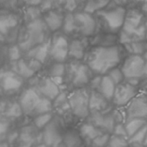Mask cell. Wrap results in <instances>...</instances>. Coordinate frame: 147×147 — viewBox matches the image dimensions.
Masks as SVG:
<instances>
[{
    "instance_id": "obj_15",
    "label": "cell",
    "mask_w": 147,
    "mask_h": 147,
    "mask_svg": "<svg viewBox=\"0 0 147 147\" xmlns=\"http://www.w3.org/2000/svg\"><path fill=\"white\" fill-rule=\"evenodd\" d=\"M138 95L137 85L124 81L116 86L112 104L116 107H125L135 96Z\"/></svg>"
},
{
    "instance_id": "obj_40",
    "label": "cell",
    "mask_w": 147,
    "mask_h": 147,
    "mask_svg": "<svg viewBox=\"0 0 147 147\" xmlns=\"http://www.w3.org/2000/svg\"><path fill=\"white\" fill-rule=\"evenodd\" d=\"M43 0H18V4L23 3L25 7H40Z\"/></svg>"
},
{
    "instance_id": "obj_50",
    "label": "cell",
    "mask_w": 147,
    "mask_h": 147,
    "mask_svg": "<svg viewBox=\"0 0 147 147\" xmlns=\"http://www.w3.org/2000/svg\"><path fill=\"white\" fill-rule=\"evenodd\" d=\"M82 1H83V0H81V2H82Z\"/></svg>"
},
{
    "instance_id": "obj_31",
    "label": "cell",
    "mask_w": 147,
    "mask_h": 147,
    "mask_svg": "<svg viewBox=\"0 0 147 147\" xmlns=\"http://www.w3.org/2000/svg\"><path fill=\"white\" fill-rule=\"evenodd\" d=\"M80 133L78 134L75 131H70L66 132L63 136V143L65 147H80L81 146V137Z\"/></svg>"
},
{
    "instance_id": "obj_11",
    "label": "cell",
    "mask_w": 147,
    "mask_h": 147,
    "mask_svg": "<svg viewBox=\"0 0 147 147\" xmlns=\"http://www.w3.org/2000/svg\"><path fill=\"white\" fill-rule=\"evenodd\" d=\"M69 38L61 30L52 34L50 40L49 61L65 63L69 60Z\"/></svg>"
},
{
    "instance_id": "obj_18",
    "label": "cell",
    "mask_w": 147,
    "mask_h": 147,
    "mask_svg": "<svg viewBox=\"0 0 147 147\" xmlns=\"http://www.w3.org/2000/svg\"><path fill=\"white\" fill-rule=\"evenodd\" d=\"M42 142L49 147H59L63 140V136L61 132L60 127L56 121L53 119L42 131Z\"/></svg>"
},
{
    "instance_id": "obj_29",
    "label": "cell",
    "mask_w": 147,
    "mask_h": 147,
    "mask_svg": "<svg viewBox=\"0 0 147 147\" xmlns=\"http://www.w3.org/2000/svg\"><path fill=\"white\" fill-rule=\"evenodd\" d=\"M103 132L104 131H102L100 128L94 126L92 123H89L88 121L87 123H83L79 128V133H80L82 138H84L85 141L89 142L91 143L96 137L100 136Z\"/></svg>"
},
{
    "instance_id": "obj_34",
    "label": "cell",
    "mask_w": 147,
    "mask_h": 147,
    "mask_svg": "<svg viewBox=\"0 0 147 147\" xmlns=\"http://www.w3.org/2000/svg\"><path fill=\"white\" fill-rule=\"evenodd\" d=\"M106 147H129L128 139L111 134L109 143Z\"/></svg>"
},
{
    "instance_id": "obj_49",
    "label": "cell",
    "mask_w": 147,
    "mask_h": 147,
    "mask_svg": "<svg viewBox=\"0 0 147 147\" xmlns=\"http://www.w3.org/2000/svg\"><path fill=\"white\" fill-rule=\"evenodd\" d=\"M88 147H96V146H92V145H91V146H88Z\"/></svg>"
},
{
    "instance_id": "obj_30",
    "label": "cell",
    "mask_w": 147,
    "mask_h": 147,
    "mask_svg": "<svg viewBox=\"0 0 147 147\" xmlns=\"http://www.w3.org/2000/svg\"><path fill=\"white\" fill-rule=\"evenodd\" d=\"M146 123L147 119L144 118H136V119H131L125 121L124 124L127 132L128 139L132 137L139 129H141Z\"/></svg>"
},
{
    "instance_id": "obj_2",
    "label": "cell",
    "mask_w": 147,
    "mask_h": 147,
    "mask_svg": "<svg viewBox=\"0 0 147 147\" xmlns=\"http://www.w3.org/2000/svg\"><path fill=\"white\" fill-rule=\"evenodd\" d=\"M52 34L42 16L34 20L22 21L16 43L25 54L37 45L48 41Z\"/></svg>"
},
{
    "instance_id": "obj_42",
    "label": "cell",
    "mask_w": 147,
    "mask_h": 147,
    "mask_svg": "<svg viewBox=\"0 0 147 147\" xmlns=\"http://www.w3.org/2000/svg\"><path fill=\"white\" fill-rule=\"evenodd\" d=\"M19 135H20V132L17 131H12L8 132V134L6 137L7 142H8L10 145H11L15 141L19 139Z\"/></svg>"
},
{
    "instance_id": "obj_24",
    "label": "cell",
    "mask_w": 147,
    "mask_h": 147,
    "mask_svg": "<svg viewBox=\"0 0 147 147\" xmlns=\"http://www.w3.org/2000/svg\"><path fill=\"white\" fill-rule=\"evenodd\" d=\"M110 100H108L103 95L97 90L91 89L89 98L90 113L93 112H104L110 110Z\"/></svg>"
},
{
    "instance_id": "obj_14",
    "label": "cell",
    "mask_w": 147,
    "mask_h": 147,
    "mask_svg": "<svg viewBox=\"0 0 147 147\" xmlns=\"http://www.w3.org/2000/svg\"><path fill=\"white\" fill-rule=\"evenodd\" d=\"M42 65V63L26 57L8 64V67L18 74L22 79H25V81H29L36 74L40 72Z\"/></svg>"
},
{
    "instance_id": "obj_33",
    "label": "cell",
    "mask_w": 147,
    "mask_h": 147,
    "mask_svg": "<svg viewBox=\"0 0 147 147\" xmlns=\"http://www.w3.org/2000/svg\"><path fill=\"white\" fill-rule=\"evenodd\" d=\"M53 119V111L52 112H47L44 114H41L38 115L34 117V125L39 129L42 130L47 124Z\"/></svg>"
},
{
    "instance_id": "obj_5",
    "label": "cell",
    "mask_w": 147,
    "mask_h": 147,
    "mask_svg": "<svg viewBox=\"0 0 147 147\" xmlns=\"http://www.w3.org/2000/svg\"><path fill=\"white\" fill-rule=\"evenodd\" d=\"M127 7L110 1L105 8L98 11L94 14L96 22V33H120L125 21Z\"/></svg>"
},
{
    "instance_id": "obj_1",
    "label": "cell",
    "mask_w": 147,
    "mask_h": 147,
    "mask_svg": "<svg viewBox=\"0 0 147 147\" xmlns=\"http://www.w3.org/2000/svg\"><path fill=\"white\" fill-rule=\"evenodd\" d=\"M123 53H125V50L122 44L109 47H90L84 61L94 74L104 75L120 65Z\"/></svg>"
},
{
    "instance_id": "obj_10",
    "label": "cell",
    "mask_w": 147,
    "mask_h": 147,
    "mask_svg": "<svg viewBox=\"0 0 147 147\" xmlns=\"http://www.w3.org/2000/svg\"><path fill=\"white\" fill-rule=\"evenodd\" d=\"M90 91L88 87L68 91L69 103L74 115L80 119L89 116Z\"/></svg>"
},
{
    "instance_id": "obj_19",
    "label": "cell",
    "mask_w": 147,
    "mask_h": 147,
    "mask_svg": "<svg viewBox=\"0 0 147 147\" xmlns=\"http://www.w3.org/2000/svg\"><path fill=\"white\" fill-rule=\"evenodd\" d=\"M89 46V38H69V59L84 61Z\"/></svg>"
},
{
    "instance_id": "obj_35",
    "label": "cell",
    "mask_w": 147,
    "mask_h": 147,
    "mask_svg": "<svg viewBox=\"0 0 147 147\" xmlns=\"http://www.w3.org/2000/svg\"><path fill=\"white\" fill-rule=\"evenodd\" d=\"M147 136V123L145 124L142 127L141 129H139L138 131L128 139L129 143H137V144H143L146 137Z\"/></svg>"
},
{
    "instance_id": "obj_3",
    "label": "cell",
    "mask_w": 147,
    "mask_h": 147,
    "mask_svg": "<svg viewBox=\"0 0 147 147\" xmlns=\"http://www.w3.org/2000/svg\"><path fill=\"white\" fill-rule=\"evenodd\" d=\"M61 31L69 38H90L96 31L94 15L82 10L65 13Z\"/></svg>"
},
{
    "instance_id": "obj_27",
    "label": "cell",
    "mask_w": 147,
    "mask_h": 147,
    "mask_svg": "<svg viewBox=\"0 0 147 147\" xmlns=\"http://www.w3.org/2000/svg\"><path fill=\"white\" fill-rule=\"evenodd\" d=\"M3 45V58L6 59V61L8 62L7 64L16 61L24 57V53L17 43Z\"/></svg>"
},
{
    "instance_id": "obj_23",
    "label": "cell",
    "mask_w": 147,
    "mask_h": 147,
    "mask_svg": "<svg viewBox=\"0 0 147 147\" xmlns=\"http://www.w3.org/2000/svg\"><path fill=\"white\" fill-rule=\"evenodd\" d=\"M89 42L91 47H109L120 44L119 35L117 34L110 33H96L94 35L90 37Z\"/></svg>"
},
{
    "instance_id": "obj_7",
    "label": "cell",
    "mask_w": 147,
    "mask_h": 147,
    "mask_svg": "<svg viewBox=\"0 0 147 147\" xmlns=\"http://www.w3.org/2000/svg\"><path fill=\"white\" fill-rule=\"evenodd\" d=\"M95 74L84 61L69 59L65 62L64 81L67 91L88 87Z\"/></svg>"
},
{
    "instance_id": "obj_16",
    "label": "cell",
    "mask_w": 147,
    "mask_h": 147,
    "mask_svg": "<svg viewBox=\"0 0 147 147\" xmlns=\"http://www.w3.org/2000/svg\"><path fill=\"white\" fill-rule=\"evenodd\" d=\"M88 122L94 126L100 128L104 132L112 134L116 123L120 122L117 119V115L113 111L106 110L104 112H93L90 113L88 117Z\"/></svg>"
},
{
    "instance_id": "obj_43",
    "label": "cell",
    "mask_w": 147,
    "mask_h": 147,
    "mask_svg": "<svg viewBox=\"0 0 147 147\" xmlns=\"http://www.w3.org/2000/svg\"><path fill=\"white\" fill-rule=\"evenodd\" d=\"M34 146L31 144H27V143H20V145L17 147H33Z\"/></svg>"
},
{
    "instance_id": "obj_25",
    "label": "cell",
    "mask_w": 147,
    "mask_h": 147,
    "mask_svg": "<svg viewBox=\"0 0 147 147\" xmlns=\"http://www.w3.org/2000/svg\"><path fill=\"white\" fill-rule=\"evenodd\" d=\"M19 141L20 143H27L34 146L42 142V132L39 131V129L35 125L23 127L20 131Z\"/></svg>"
},
{
    "instance_id": "obj_36",
    "label": "cell",
    "mask_w": 147,
    "mask_h": 147,
    "mask_svg": "<svg viewBox=\"0 0 147 147\" xmlns=\"http://www.w3.org/2000/svg\"><path fill=\"white\" fill-rule=\"evenodd\" d=\"M106 74H108L110 76L116 85H118V84H121V83L125 81V76L123 73L120 66H118V67H115L113 69H111L110 72Z\"/></svg>"
},
{
    "instance_id": "obj_26",
    "label": "cell",
    "mask_w": 147,
    "mask_h": 147,
    "mask_svg": "<svg viewBox=\"0 0 147 147\" xmlns=\"http://www.w3.org/2000/svg\"><path fill=\"white\" fill-rule=\"evenodd\" d=\"M116 86L117 85L115 84V82L111 79L108 74H104L101 76V80H100V85L97 88V91L100 92L107 100H110L112 103Z\"/></svg>"
},
{
    "instance_id": "obj_47",
    "label": "cell",
    "mask_w": 147,
    "mask_h": 147,
    "mask_svg": "<svg viewBox=\"0 0 147 147\" xmlns=\"http://www.w3.org/2000/svg\"><path fill=\"white\" fill-rule=\"evenodd\" d=\"M143 146H147V136L146 137V140H145V142L143 143Z\"/></svg>"
},
{
    "instance_id": "obj_21",
    "label": "cell",
    "mask_w": 147,
    "mask_h": 147,
    "mask_svg": "<svg viewBox=\"0 0 147 147\" xmlns=\"http://www.w3.org/2000/svg\"><path fill=\"white\" fill-rule=\"evenodd\" d=\"M65 13L58 9H50L42 12V19L52 33L61 30Z\"/></svg>"
},
{
    "instance_id": "obj_41",
    "label": "cell",
    "mask_w": 147,
    "mask_h": 147,
    "mask_svg": "<svg viewBox=\"0 0 147 147\" xmlns=\"http://www.w3.org/2000/svg\"><path fill=\"white\" fill-rule=\"evenodd\" d=\"M113 3H116L117 5H120L123 6V7H125L127 8V7H129L128 8L131 7V6L137 3H139V2H142V0H111Z\"/></svg>"
},
{
    "instance_id": "obj_37",
    "label": "cell",
    "mask_w": 147,
    "mask_h": 147,
    "mask_svg": "<svg viewBox=\"0 0 147 147\" xmlns=\"http://www.w3.org/2000/svg\"><path fill=\"white\" fill-rule=\"evenodd\" d=\"M110 137H111L110 133L103 132L102 134H100V136L96 137L94 140L92 142L91 145L96 147H106L108 143H109Z\"/></svg>"
},
{
    "instance_id": "obj_45",
    "label": "cell",
    "mask_w": 147,
    "mask_h": 147,
    "mask_svg": "<svg viewBox=\"0 0 147 147\" xmlns=\"http://www.w3.org/2000/svg\"><path fill=\"white\" fill-rule=\"evenodd\" d=\"M0 147H11V145L7 142H1V146Z\"/></svg>"
},
{
    "instance_id": "obj_32",
    "label": "cell",
    "mask_w": 147,
    "mask_h": 147,
    "mask_svg": "<svg viewBox=\"0 0 147 147\" xmlns=\"http://www.w3.org/2000/svg\"><path fill=\"white\" fill-rule=\"evenodd\" d=\"M46 73L52 78L64 77L65 73V63L52 61V63L48 65Z\"/></svg>"
},
{
    "instance_id": "obj_28",
    "label": "cell",
    "mask_w": 147,
    "mask_h": 147,
    "mask_svg": "<svg viewBox=\"0 0 147 147\" xmlns=\"http://www.w3.org/2000/svg\"><path fill=\"white\" fill-rule=\"evenodd\" d=\"M111 0H83L79 10L94 15L98 11L105 8Z\"/></svg>"
},
{
    "instance_id": "obj_4",
    "label": "cell",
    "mask_w": 147,
    "mask_h": 147,
    "mask_svg": "<svg viewBox=\"0 0 147 147\" xmlns=\"http://www.w3.org/2000/svg\"><path fill=\"white\" fill-rule=\"evenodd\" d=\"M119 35L120 44L146 39L147 18L141 8H127L125 21Z\"/></svg>"
},
{
    "instance_id": "obj_46",
    "label": "cell",
    "mask_w": 147,
    "mask_h": 147,
    "mask_svg": "<svg viewBox=\"0 0 147 147\" xmlns=\"http://www.w3.org/2000/svg\"><path fill=\"white\" fill-rule=\"evenodd\" d=\"M35 147H49V146H46L45 144H43V143H42V145H38V146Z\"/></svg>"
},
{
    "instance_id": "obj_22",
    "label": "cell",
    "mask_w": 147,
    "mask_h": 147,
    "mask_svg": "<svg viewBox=\"0 0 147 147\" xmlns=\"http://www.w3.org/2000/svg\"><path fill=\"white\" fill-rule=\"evenodd\" d=\"M50 40L47 42L37 45L31 48L24 54V57L35 60L45 65L49 61V53H50Z\"/></svg>"
},
{
    "instance_id": "obj_44",
    "label": "cell",
    "mask_w": 147,
    "mask_h": 147,
    "mask_svg": "<svg viewBox=\"0 0 147 147\" xmlns=\"http://www.w3.org/2000/svg\"><path fill=\"white\" fill-rule=\"evenodd\" d=\"M143 144H137V143H129V147H142Z\"/></svg>"
},
{
    "instance_id": "obj_17",
    "label": "cell",
    "mask_w": 147,
    "mask_h": 147,
    "mask_svg": "<svg viewBox=\"0 0 147 147\" xmlns=\"http://www.w3.org/2000/svg\"><path fill=\"white\" fill-rule=\"evenodd\" d=\"M136 118H147V98L144 96L137 95L124 107V122Z\"/></svg>"
},
{
    "instance_id": "obj_39",
    "label": "cell",
    "mask_w": 147,
    "mask_h": 147,
    "mask_svg": "<svg viewBox=\"0 0 147 147\" xmlns=\"http://www.w3.org/2000/svg\"><path fill=\"white\" fill-rule=\"evenodd\" d=\"M112 134L128 139V136H127V132L124 123H121V122L117 123L115 128H114V131H113Z\"/></svg>"
},
{
    "instance_id": "obj_20",
    "label": "cell",
    "mask_w": 147,
    "mask_h": 147,
    "mask_svg": "<svg viewBox=\"0 0 147 147\" xmlns=\"http://www.w3.org/2000/svg\"><path fill=\"white\" fill-rule=\"evenodd\" d=\"M10 96H4L1 99V116L9 119H18L24 113L18 98L14 99Z\"/></svg>"
},
{
    "instance_id": "obj_48",
    "label": "cell",
    "mask_w": 147,
    "mask_h": 147,
    "mask_svg": "<svg viewBox=\"0 0 147 147\" xmlns=\"http://www.w3.org/2000/svg\"><path fill=\"white\" fill-rule=\"evenodd\" d=\"M142 3H144V2H147V0H142Z\"/></svg>"
},
{
    "instance_id": "obj_8",
    "label": "cell",
    "mask_w": 147,
    "mask_h": 147,
    "mask_svg": "<svg viewBox=\"0 0 147 147\" xmlns=\"http://www.w3.org/2000/svg\"><path fill=\"white\" fill-rule=\"evenodd\" d=\"M120 68L125 76V80L135 85L147 75V63L144 55L128 54L123 58Z\"/></svg>"
},
{
    "instance_id": "obj_6",
    "label": "cell",
    "mask_w": 147,
    "mask_h": 147,
    "mask_svg": "<svg viewBox=\"0 0 147 147\" xmlns=\"http://www.w3.org/2000/svg\"><path fill=\"white\" fill-rule=\"evenodd\" d=\"M18 100L23 113L26 115L35 117L53 110V101L40 94L35 88L30 84L21 90Z\"/></svg>"
},
{
    "instance_id": "obj_13",
    "label": "cell",
    "mask_w": 147,
    "mask_h": 147,
    "mask_svg": "<svg viewBox=\"0 0 147 147\" xmlns=\"http://www.w3.org/2000/svg\"><path fill=\"white\" fill-rule=\"evenodd\" d=\"M29 81L30 82V85L35 88L40 94L52 101L63 91L46 72L43 74L38 72Z\"/></svg>"
},
{
    "instance_id": "obj_12",
    "label": "cell",
    "mask_w": 147,
    "mask_h": 147,
    "mask_svg": "<svg viewBox=\"0 0 147 147\" xmlns=\"http://www.w3.org/2000/svg\"><path fill=\"white\" fill-rule=\"evenodd\" d=\"M24 83L25 79L8 66L1 69L0 88L1 93H3V96H15L16 93L21 92Z\"/></svg>"
},
{
    "instance_id": "obj_9",
    "label": "cell",
    "mask_w": 147,
    "mask_h": 147,
    "mask_svg": "<svg viewBox=\"0 0 147 147\" xmlns=\"http://www.w3.org/2000/svg\"><path fill=\"white\" fill-rule=\"evenodd\" d=\"M21 25L22 16L11 10H1V42L16 43Z\"/></svg>"
},
{
    "instance_id": "obj_38",
    "label": "cell",
    "mask_w": 147,
    "mask_h": 147,
    "mask_svg": "<svg viewBox=\"0 0 147 147\" xmlns=\"http://www.w3.org/2000/svg\"><path fill=\"white\" fill-rule=\"evenodd\" d=\"M10 120L11 119H7V118L1 116V125H0V127H1V131H0L1 142L2 141L3 142L4 138H6L7 135V132H8L9 127H10Z\"/></svg>"
}]
</instances>
